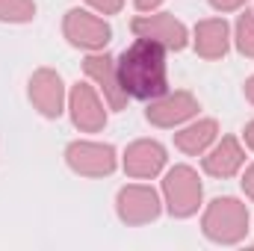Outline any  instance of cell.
<instances>
[{"label": "cell", "instance_id": "cell-1", "mask_svg": "<svg viewBox=\"0 0 254 251\" xmlns=\"http://www.w3.org/2000/svg\"><path fill=\"white\" fill-rule=\"evenodd\" d=\"M116 86L136 101H160L169 95L166 45L157 39H136L125 48L116 60Z\"/></svg>", "mask_w": 254, "mask_h": 251}]
</instances>
